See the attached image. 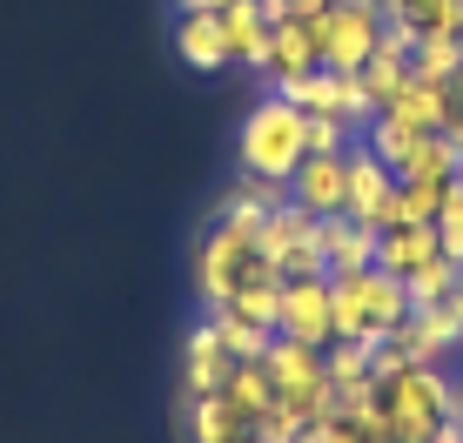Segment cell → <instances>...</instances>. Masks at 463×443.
<instances>
[{
    "label": "cell",
    "instance_id": "1",
    "mask_svg": "<svg viewBox=\"0 0 463 443\" xmlns=\"http://www.w3.org/2000/svg\"><path fill=\"white\" fill-rule=\"evenodd\" d=\"M309 155V115L289 108V94L269 88L262 101L249 108L242 135H235V168L242 175H262V182H289Z\"/></svg>",
    "mask_w": 463,
    "mask_h": 443
},
{
    "label": "cell",
    "instance_id": "2",
    "mask_svg": "<svg viewBox=\"0 0 463 443\" xmlns=\"http://www.w3.org/2000/svg\"><path fill=\"white\" fill-rule=\"evenodd\" d=\"M329 309H336V336L383 343L410 323V282L383 269H349V276H329Z\"/></svg>",
    "mask_w": 463,
    "mask_h": 443
},
{
    "label": "cell",
    "instance_id": "3",
    "mask_svg": "<svg viewBox=\"0 0 463 443\" xmlns=\"http://www.w3.org/2000/svg\"><path fill=\"white\" fill-rule=\"evenodd\" d=\"M249 269H255V229L209 222V229L195 235V296H202V309L229 303V296L249 282Z\"/></svg>",
    "mask_w": 463,
    "mask_h": 443
},
{
    "label": "cell",
    "instance_id": "4",
    "mask_svg": "<svg viewBox=\"0 0 463 443\" xmlns=\"http://www.w3.org/2000/svg\"><path fill=\"white\" fill-rule=\"evenodd\" d=\"M309 34H316V54H323L329 74H363L370 54H376V41H383V14L370 0H336L329 14L309 21Z\"/></svg>",
    "mask_w": 463,
    "mask_h": 443
},
{
    "label": "cell",
    "instance_id": "5",
    "mask_svg": "<svg viewBox=\"0 0 463 443\" xmlns=\"http://www.w3.org/2000/svg\"><path fill=\"white\" fill-rule=\"evenodd\" d=\"M269 376H276V403L302 410V417H329L336 410V383H329V363L323 350L309 343H289V336H269Z\"/></svg>",
    "mask_w": 463,
    "mask_h": 443
},
{
    "label": "cell",
    "instance_id": "6",
    "mask_svg": "<svg viewBox=\"0 0 463 443\" xmlns=\"http://www.w3.org/2000/svg\"><path fill=\"white\" fill-rule=\"evenodd\" d=\"M276 336H289V343H309V350H329V343H336L329 276H302V282H282V316H276Z\"/></svg>",
    "mask_w": 463,
    "mask_h": 443
},
{
    "label": "cell",
    "instance_id": "7",
    "mask_svg": "<svg viewBox=\"0 0 463 443\" xmlns=\"http://www.w3.org/2000/svg\"><path fill=\"white\" fill-rule=\"evenodd\" d=\"M390 202H396V175H390V162H376L363 141H349V202H343V215L370 222V229L383 235V229H390Z\"/></svg>",
    "mask_w": 463,
    "mask_h": 443
},
{
    "label": "cell",
    "instance_id": "8",
    "mask_svg": "<svg viewBox=\"0 0 463 443\" xmlns=\"http://www.w3.org/2000/svg\"><path fill=\"white\" fill-rule=\"evenodd\" d=\"M289 202L309 215H343L349 202V155H302V168L289 175Z\"/></svg>",
    "mask_w": 463,
    "mask_h": 443
},
{
    "label": "cell",
    "instance_id": "9",
    "mask_svg": "<svg viewBox=\"0 0 463 443\" xmlns=\"http://www.w3.org/2000/svg\"><path fill=\"white\" fill-rule=\"evenodd\" d=\"M396 356L403 363H437V370H450V356L463 350V329L450 323V309H410V323L396 329Z\"/></svg>",
    "mask_w": 463,
    "mask_h": 443
},
{
    "label": "cell",
    "instance_id": "10",
    "mask_svg": "<svg viewBox=\"0 0 463 443\" xmlns=\"http://www.w3.org/2000/svg\"><path fill=\"white\" fill-rule=\"evenodd\" d=\"M443 256V235H437V222H396V229H383L376 235V269L383 276H417V269H430Z\"/></svg>",
    "mask_w": 463,
    "mask_h": 443
},
{
    "label": "cell",
    "instance_id": "11",
    "mask_svg": "<svg viewBox=\"0 0 463 443\" xmlns=\"http://www.w3.org/2000/svg\"><path fill=\"white\" fill-rule=\"evenodd\" d=\"M229 370H235V356L222 350V336L209 329V316H202V323L188 329V343H182V390L188 397H215V390L229 383Z\"/></svg>",
    "mask_w": 463,
    "mask_h": 443
},
{
    "label": "cell",
    "instance_id": "12",
    "mask_svg": "<svg viewBox=\"0 0 463 443\" xmlns=\"http://www.w3.org/2000/svg\"><path fill=\"white\" fill-rule=\"evenodd\" d=\"M175 54L188 61L195 74H215V68H229V27H222V14H182L175 21Z\"/></svg>",
    "mask_w": 463,
    "mask_h": 443
},
{
    "label": "cell",
    "instance_id": "13",
    "mask_svg": "<svg viewBox=\"0 0 463 443\" xmlns=\"http://www.w3.org/2000/svg\"><path fill=\"white\" fill-rule=\"evenodd\" d=\"M316 68H323V54H316L309 21H276L269 27V88L302 81V74H316Z\"/></svg>",
    "mask_w": 463,
    "mask_h": 443
},
{
    "label": "cell",
    "instance_id": "14",
    "mask_svg": "<svg viewBox=\"0 0 463 443\" xmlns=\"http://www.w3.org/2000/svg\"><path fill=\"white\" fill-rule=\"evenodd\" d=\"M222 27H229V54L242 61L249 74L269 81V14H262V0H229V7H222Z\"/></svg>",
    "mask_w": 463,
    "mask_h": 443
},
{
    "label": "cell",
    "instance_id": "15",
    "mask_svg": "<svg viewBox=\"0 0 463 443\" xmlns=\"http://www.w3.org/2000/svg\"><path fill=\"white\" fill-rule=\"evenodd\" d=\"M323 262H329V276L376 269V229L356 215H323Z\"/></svg>",
    "mask_w": 463,
    "mask_h": 443
},
{
    "label": "cell",
    "instance_id": "16",
    "mask_svg": "<svg viewBox=\"0 0 463 443\" xmlns=\"http://www.w3.org/2000/svg\"><path fill=\"white\" fill-rule=\"evenodd\" d=\"M383 115H390L403 135H443V121H450V115H443V88H437V81H417V74L390 94V108H383Z\"/></svg>",
    "mask_w": 463,
    "mask_h": 443
},
{
    "label": "cell",
    "instance_id": "17",
    "mask_svg": "<svg viewBox=\"0 0 463 443\" xmlns=\"http://www.w3.org/2000/svg\"><path fill=\"white\" fill-rule=\"evenodd\" d=\"M182 430H188V443H235V437H249V417L215 390V397H188Z\"/></svg>",
    "mask_w": 463,
    "mask_h": 443
},
{
    "label": "cell",
    "instance_id": "18",
    "mask_svg": "<svg viewBox=\"0 0 463 443\" xmlns=\"http://www.w3.org/2000/svg\"><path fill=\"white\" fill-rule=\"evenodd\" d=\"M463 68V27H430V34H417V47H410V74L417 81H450V74Z\"/></svg>",
    "mask_w": 463,
    "mask_h": 443
},
{
    "label": "cell",
    "instance_id": "19",
    "mask_svg": "<svg viewBox=\"0 0 463 443\" xmlns=\"http://www.w3.org/2000/svg\"><path fill=\"white\" fill-rule=\"evenodd\" d=\"M222 397H229L235 410L249 417V430L276 410V376H269V363H235L229 370V383H222Z\"/></svg>",
    "mask_w": 463,
    "mask_h": 443
},
{
    "label": "cell",
    "instance_id": "20",
    "mask_svg": "<svg viewBox=\"0 0 463 443\" xmlns=\"http://www.w3.org/2000/svg\"><path fill=\"white\" fill-rule=\"evenodd\" d=\"M209 329L222 336V350H229L235 363H262V356H269V329L249 323L235 303H215V309H209Z\"/></svg>",
    "mask_w": 463,
    "mask_h": 443
},
{
    "label": "cell",
    "instance_id": "21",
    "mask_svg": "<svg viewBox=\"0 0 463 443\" xmlns=\"http://www.w3.org/2000/svg\"><path fill=\"white\" fill-rule=\"evenodd\" d=\"M396 182H450L457 175V155H450V135H417L403 148V162L390 168Z\"/></svg>",
    "mask_w": 463,
    "mask_h": 443
},
{
    "label": "cell",
    "instance_id": "22",
    "mask_svg": "<svg viewBox=\"0 0 463 443\" xmlns=\"http://www.w3.org/2000/svg\"><path fill=\"white\" fill-rule=\"evenodd\" d=\"M229 303L242 309L249 323H262L269 336H276V316H282V276H276V269H269L262 256H255V269H249V282H242V289L229 296Z\"/></svg>",
    "mask_w": 463,
    "mask_h": 443
},
{
    "label": "cell",
    "instance_id": "23",
    "mask_svg": "<svg viewBox=\"0 0 463 443\" xmlns=\"http://www.w3.org/2000/svg\"><path fill=\"white\" fill-rule=\"evenodd\" d=\"M457 282H463V262L437 256L430 269H417V276H410V309H450Z\"/></svg>",
    "mask_w": 463,
    "mask_h": 443
},
{
    "label": "cell",
    "instance_id": "24",
    "mask_svg": "<svg viewBox=\"0 0 463 443\" xmlns=\"http://www.w3.org/2000/svg\"><path fill=\"white\" fill-rule=\"evenodd\" d=\"M323 363H329V383H336V390H370V383H376V370H370V343L336 336V343L323 350Z\"/></svg>",
    "mask_w": 463,
    "mask_h": 443
},
{
    "label": "cell",
    "instance_id": "25",
    "mask_svg": "<svg viewBox=\"0 0 463 443\" xmlns=\"http://www.w3.org/2000/svg\"><path fill=\"white\" fill-rule=\"evenodd\" d=\"M443 195H450V182H396V202H390V229H396V222H437Z\"/></svg>",
    "mask_w": 463,
    "mask_h": 443
},
{
    "label": "cell",
    "instance_id": "26",
    "mask_svg": "<svg viewBox=\"0 0 463 443\" xmlns=\"http://www.w3.org/2000/svg\"><path fill=\"white\" fill-rule=\"evenodd\" d=\"M396 21H410L417 34H430V27H463V0H403Z\"/></svg>",
    "mask_w": 463,
    "mask_h": 443
},
{
    "label": "cell",
    "instance_id": "27",
    "mask_svg": "<svg viewBox=\"0 0 463 443\" xmlns=\"http://www.w3.org/2000/svg\"><path fill=\"white\" fill-rule=\"evenodd\" d=\"M437 235H443V256L463 262V175H450V195L437 209Z\"/></svg>",
    "mask_w": 463,
    "mask_h": 443
},
{
    "label": "cell",
    "instance_id": "28",
    "mask_svg": "<svg viewBox=\"0 0 463 443\" xmlns=\"http://www.w3.org/2000/svg\"><path fill=\"white\" fill-rule=\"evenodd\" d=\"M349 135L343 121H329V115H309V155H349Z\"/></svg>",
    "mask_w": 463,
    "mask_h": 443
},
{
    "label": "cell",
    "instance_id": "29",
    "mask_svg": "<svg viewBox=\"0 0 463 443\" xmlns=\"http://www.w3.org/2000/svg\"><path fill=\"white\" fill-rule=\"evenodd\" d=\"M309 443H370V430H356L349 417H336V410H329V417H316Z\"/></svg>",
    "mask_w": 463,
    "mask_h": 443
},
{
    "label": "cell",
    "instance_id": "30",
    "mask_svg": "<svg viewBox=\"0 0 463 443\" xmlns=\"http://www.w3.org/2000/svg\"><path fill=\"white\" fill-rule=\"evenodd\" d=\"M443 115H450V121H443V135H463V68L443 81Z\"/></svg>",
    "mask_w": 463,
    "mask_h": 443
},
{
    "label": "cell",
    "instance_id": "31",
    "mask_svg": "<svg viewBox=\"0 0 463 443\" xmlns=\"http://www.w3.org/2000/svg\"><path fill=\"white\" fill-rule=\"evenodd\" d=\"M430 443H463V423H443V430L430 437Z\"/></svg>",
    "mask_w": 463,
    "mask_h": 443
},
{
    "label": "cell",
    "instance_id": "32",
    "mask_svg": "<svg viewBox=\"0 0 463 443\" xmlns=\"http://www.w3.org/2000/svg\"><path fill=\"white\" fill-rule=\"evenodd\" d=\"M450 323L463 329V282H457V296H450Z\"/></svg>",
    "mask_w": 463,
    "mask_h": 443
},
{
    "label": "cell",
    "instance_id": "33",
    "mask_svg": "<svg viewBox=\"0 0 463 443\" xmlns=\"http://www.w3.org/2000/svg\"><path fill=\"white\" fill-rule=\"evenodd\" d=\"M370 7L383 14V21H396V7H403V0H370Z\"/></svg>",
    "mask_w": 463,
    "mask_h": 443
},
{
    "label": "cell",
    "instance_id": "34",
    "mask_svg": "<svg viewBox=\"0 0 463 443\" xmlns=\"http://www.w3.org/2000/svg\"><path fill=\"white\" fill-rule=\"evenodd\" d=\"M370 443H390V437H370Z\"/></svg>",
    "mask_w": 463,
    "mask_h": 443
},
{
    "label": "cell",
    "instance_id": "35",
    "mask_svg": "<svg viewBox=\"0 0 463 443\" xmlns=\"http://www.w3.org/2000/svg\"><path fill=\"white\" fill-rule=\"evenodd\" d=\"M235 443H255V437H235Z\"/></svg>",
    "mask_w": 463,
    "mask_h": 443
}]
</instances>
